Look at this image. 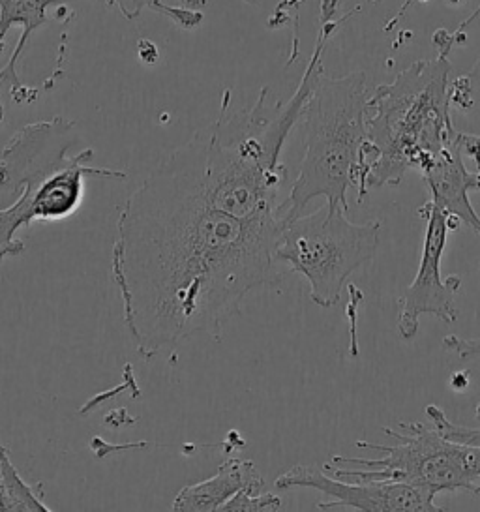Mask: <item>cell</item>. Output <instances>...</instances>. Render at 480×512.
Masks as SVG:
<instances>
[{
    "label": "cell",
    "mask_w": 480,
    "mask_h": 512,
    "mask_svg": "<svg viewBox=\"0 0 480 512\" xmlns=\"http://www.w3.org/2000/svg\"><path fill=\"white\" fill-rule=\"evenodd\" d=\"M280 216L237 218L210 201L203 143L171 152L120 207L111 274L124 325L150 361L195 334L222 338L248 293L284 280Z\"/></svg>",
    "instance_id": "1"
},
{
    "label": "cell",
    "mask_w": 480,
    "mask_h": 512,
    "mask_svg": "<svg viewBox=\"0 0 480 512\" xmlns=\"http://www.w3.org/2000/svg\"><path fill=\"white\" fill-rule=\"evenodd\" d=\"M450 70L445 57L415 62L370 96L359 203L370 190L402 184L409 169L434 166L454 141Z\"/></svg>",
    "instance_id": "2"
},
{
    "label": "cell",
    "mask_w": 480,
    "mask_h": 512,
    "mask_svg": "<svg viewBox=\"0 0 480 512\" xmlns=\"http://www.w3.org/2000/svg\"><path fill=\"white\" fill-rule=\"evenodd\" d=\"M77 143L75 122L64 117L32 122L17 130L0 152V186L17 196L0 209V263L25 252L17 231L36 220L72 216L83 201L85 177L126 181L128 173L90 167L92 149L70 154Z\"/></svg>",
    "instance_id": "3"
},
{
    "label": "cell",
    "mask_w": 480,
    "mask_h": 512,
    "mask_svg": "<svg viewBox=\"0 0 480 512\" xmlns=\"http://www.w3.org/2000/svg\"><path fill=\"white\" fill-rule=\"evenodd\" d=\"M368 77L355 72L344 77H317L300 113L304 158L291 192L278 207L287 224L304 209L325 197L329 205H347V190H357L364 173V145L368 139Z\"/></svg>",
    "instance_id": "4"
},
{
    "label": "cell",
    "mask_w": 480,
    "mask_h": 512,
    "mask_svg": "<svg viewBox=\"0 0 480 512\" xmlns=\"http://www.w3.org/2000/svg\"><path fill=\"white\" fill-rule=\"evenodd\" d=\"M396 445L357 441L359 449L377 451V458L334 456L325 471L347 481L409 482L430 496L465 490L480 494V443L443 436L434 424L400 422L383 428Z\"/></svg>",
    "instance_id": "5"
},
{
    "label": "cell",
    "mask_w": 480,
    "mask_h": 512,
    "mask_svg": "<svg viewBox=\"0 0 480 512\" xmlns=\"http://www.w3.org/2000/svg\"><path fill=\"white\" fill-rule=\"evenodd\" d=\"M379 231L381 222L353 224L347 209L325 203L285 224L276 259L308 280L314 304L332 308L340 301L349 276L374 259Z\"/></svg>",
    "instance_id": "6"
},
{
    "label": "cell",
    "mask_w": 480,
    "mask_h": 512,
    "mask_svg": "<svg viewBox=\"0 0 480 512\" xmlns=\"http://www.w3.org/2000/svg\"><path fill=\"white\" fill-rule=\"evenodd\" d=\"M417 214L426 220V233L419 272L400 297L398 331L404 340H413L419 334L422 316H434L449 325L454 323L458 319L456 293L462 287V276H441V259L449 233H452L449 216L434 205L432 199L420 205Z\"/></svg>",
    "instance_id": "7"
},
{
    "label": "cell",
    "mask_w": 480,
    "mask_h": 512,
    "mask_svg": "<svg viewBox=\"0 0 480 512\" xmlns=\"http://www.w3.org/2000/svg\"><path fill=\"white\" fill-rule=\"evenodd\" d=\"M278 490L312 488L329 497L317 503L319 511L355 509L375 512H443L435 497L409 482L347 481L323 469L295 466L276 479Z\"/></svg>",
    "instance_id": "8"
},
{
    "label": "cell",
    "mask_w": 480,
    "mask_h": 512,
    "mask_svg": "<svg viewBox=\"0 0 480 512\" xmlns=\"http://www.w3.org/2000/svg\"><path fill=\"white\" fill-rule=\"evenodd\" d=\"M464 156L458 132L447 151L435 160L434 166L428 167L420 175L430 190L432 203L445 214L456 216L480 237V216L469 199L471 192H480V167H477V171H469Z\"/></svg>",
    "instance_id": "9"
},
{
    "label": "cell",
    "mask_w": 480,
    "mask_h": 512,
    "mask_svg": "<svg viewBox=\"0 0 480 512\" xmlns=\"http://www.w3.org/2000/svg\"><path fill=\"white\" fill-rule=\"evenodd\" d=\"M75 0H0V53L4 49L6 34L19 25L23 32L17 40L14 53L8 64L0 70V91L8 89L15 102L27 104L38 98V92L29 89L17 74V62L23 57L30 36L36 29H42L47 23V10L60 4H70ZM83 2H102V0H83Z\"/></svg>",
    "instance_id": "10"
},
{
    "label": "cell",
    "mask_w": 480,
    "mask_h": 512,
    "mask_svg": "<svg viewBox=\"0 0 480 512\" xmlns=\"http://www.w3.org/2000/svg\"><path fill=\"white\" fill-rule=\"evenodd\" d=\"M240 490L263 494L265 479L257 471L254 462L227 460L207 481L184 486L173 501V511H222L225 503L235 494H239Z\"/></svg>",
    "instance_id": "11"
},
{
    "label": "cell",
    "mask_w": 480,
    "mask_h": 512,
    "mask_svg": "<svg viewBox=\"0 0 480 512\" xmlns=\"http://www.w3.org/2000/svg\"><path fill=\"white\" fill-rule=\"evenodd\" d=\"M49 512L44 501V484H27L21 479L10 458V451L0 443V512Z\"/></svg>",
    "instance_id": "12"
},
{
    "label": "cell",
    "mask_w": 480,
    "mask_h": 512,
    "mask_svg": "<svg viewBox=\"0 0 480 512\" xmlns=\"http://www.w3.org/2000/svg\"><path fill=\"white\" fill-rule=\"evenodd\" d=\"M107 6H113L117 8L122 16L130 21H134L137 17L141 16L143 10H156L160 14L169 17L171 21L179 23L180 27H186V29H192L195 25H199L203 21V14L194 12V10H182V8H171L164 4V0H102ZM186 2L188 6H205L207 0H182Z\"/></svg>",
    "instance_id": "13"
},
{
    "label": "cell",
    "mask_w": 480,
    "mask_h": 512,
    "mask_svg": "<svg viewBox=\"0 0 480 512\" xmlns=\"http://www.w3.org/2000/svg\"><path fill=\"white\" fill-rule=\"evenodd\" d=\"M450 102L452 106L471 111L480 104V59L467 76L458 77L450 83Z\"/></svg>",
    "instance_id": "14"
},
{
    "label": "cell",
    "mask_w": 480,
    "mask_h": 512,
    "mask_svg": "<svg viewBox=\"0 0 480 512\" xmlns=\"http://www.w3.org/2000/svg\"><path fill=\"white\" fill-rule=\"evenodd\" d=\"M426 417L443 436H447L449 439L465 441V443H480V426L479 428H469V426H460L456 422L449 421L447 413L441 407L430 404L426 407ZM477 419L480 422V400L477 404Z\"/></svg>",
    "instance_id": "15"
},
{
    "label": "cell",
    "mask_w": 480,
    "mask_h": 512,
    "mask_svg": "<svg viewBox=\"0 0 480 512\" xmlns=\"http://www.w3.org/2000/svg\"><path fill=\"white\" fill-rule=\"evenodd\" d=\"M282 507V499L269 492L252 494L250 490H240L231 497L220 512H259L278 511Z\"/></svg>",
    "instance_id": "16"
},
{
    "label": "cell",
    "mask_w": 480,
    "mask_h": 512,
    "mask_svg": "<svg viewBox=\"0 0 480 512\" xmlns=\"http://www.w3.org/2000/svg\"><path fill=\"white\" fill-rule=\"evenodd\" d=\"M443 349L454 353V355H458V357L464 359V361L480 359V336H477V338H462V336L450 334V336L443 338Z\"/></svg>",
    "instance_id": "17"
},
{
    "label": "cell",
    "mask_w": 480,
    "mask_h": 512,
    "mask_svg": "<svg viewBox=\"0 0 480 512\" xmlns=\"http://www.w3.org/2000/svg\"><path fill=\"white\" fill-rule=\"evenodd\" d=\"M469 374L467 372H460V374H456V376L452 377V381H450V385H452V389L454 391L462 392L465 387H467V383H469Z\"/></svg>",
    "instance_id": "18"
},
{
    "label": "cell",
    "mask_w": 480,
    "mask_h": 512,
    "mask_svg": "<svg viewBox=\"0 0 480 512\" xmlns=\"http://www.w3.org/2000/svg\"><path fill=\"white\" fill-rule=\"evenodd\" d=\"M4 121V104H2V96H0V124Z\"/></svg>",
    "instance_id": "19"
}]
</instances>
